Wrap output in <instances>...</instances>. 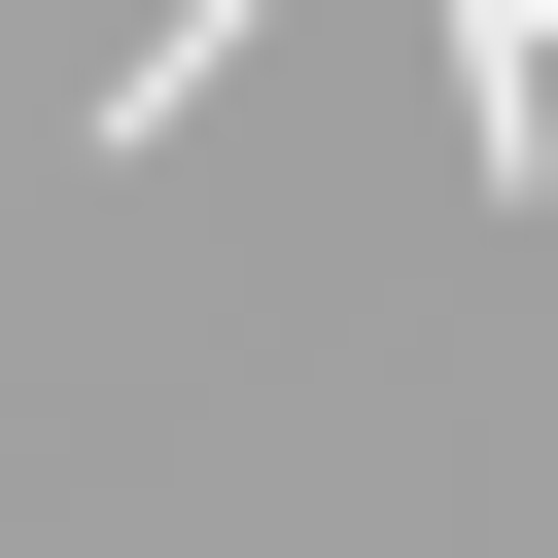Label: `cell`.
Listing matches in <instances>:
<instances>
[{"label": "cell", "instance_id": "2", "mask_svg": "<svg viewBox=\"0 0 558 558\" xmlns=\"http://www.w3.org/2000/svg\"><path fill=\"white\" fill-rule=\"evenodd\" d=\"M244 35H279V0H174V35H140V70H70V140H105V174H140V140H174V105H209V70H244Z\"/></svg>", "mask_w": 558, "mask_h": 558}, {"label": "cell", "instance_id": "1", "mask_svg": "<svg viewBox=\"0 0 558 558\" xmlns=\"http://www.w3.org/2000/svg\"><path fill=\"white\" fill-rule=\"evenodd\" d=\"M418 35H453V140H488V209H523V174H558V0H418Z\"/></svg>", "mask_w": 558, "mask_h": 558}]
</instances>
